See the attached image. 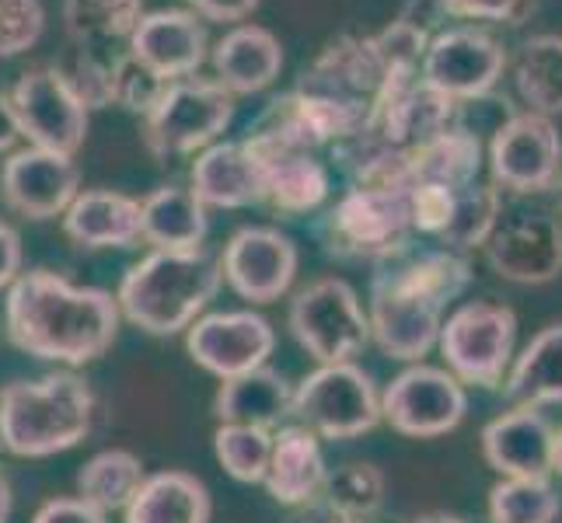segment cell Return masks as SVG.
<instances>
[{
	"mask_svg": "<svg viewBox=\"0 0 562 523\" xmlns=\"http://www.w3.org/2000/svg\"><path fill=\"white\" fill-rule=\"evenodd\" d=\"M120 325V304L109 289L77 286L53 269H29L8 286V339L35 360L85 366L109 353Z\"/></svg>",
	"mask_w": 562,
	"mask_h": 523,
	"instance_id": "cell-1",
	"label": "cell"
},
{
	"mask_svg": "<svg viewBox=\"0 0 562 523\" xmlns=\"http://www.w3.org/2000/svg\"><path fill=\"white\" fill-rule=\"evenodd\" d=\"M224 276L221 262L200 251H150L115 289L120 315L147 336H182L186 328L206 315L210 300L217 297Z\"/></svg>",
	"mask_w": 562,
	"mask_h": 523,
	"instance_id": "cell-2",
	"label": "cell"
},
{
	"mask_svg": "<svg viewBox=\"0 0 562 523\" xmlns=\"http://www.w3.org/2000/svg\"><path fill=\"white\" fill-rule=\"evenodd\" d=\"M94 425V391L74 371L0 387V447L14 457H53L74 451Z\"/></svg>",
	"mask_w": 562,
	"mask_h": 523,
	"instance_id": "cell-3",
	"label": "cell"
},
{
	"mask_svg": "<svg viewBox=\"0 0 562 523\" xmlns=\"http://www.w3.org/2000/svg\"><path fill=\"white\" fill-rule=\"evenodd\" d=\"M409 245L413 224L402 185L353 182L325 213V248L339 259L378 265Z\"/></svg>",
	"mask_w": 562,
	"mask_h": 523,
	"instance_id": "cell-4",
	"label": "cell"
},
{
	"mask_svg": "<svg viewBox=\"0 0 562 523\" xmlns=\"http://www.w3.org/2000/svg\"><path fill=\"white\" fill-rule=\"evenodd\" d=\"M517 345V315L507 304L469 300L443 318L437 349L443 371H451L464 387L499 391L510 371Z\"/></svg>",
	"mask_w": 562,
	"mask_h": 523,
	"instance_id": "cell-5",
	"label": "cell"
},
{
	"mask_svg": "<svg viewBox=\"0 0 562 523\" xmlns=\"http://www.w3.org/2000/svg\"><path fill=\"white\" fill-rule=\"evenodd\" d=\"M290 416L318 440H357L378 430L381 391L374 377L350 363H322L294 387Z\"/></svg>",
	"mask_w": 562,
	"mask_h": 523,
	"instance_id": "cell-6",
	"label": "cell"
},
{
	"mask_svg": "<svg viewBox=\"0 0 562 523\" xmlns=\"http://www.w3.org/2000/svg\"><path fill=\"white\" fill-rule=\"evenodd\" d=\"M235 120V94L213 77H182L144 115V144L154 158H182L206 150Z\"/></svg>",
	"mask_w": 562,
	"mask_h": 523,
	"instance_id": "cell-7",
	"label": "cell"
},
{
	"mask_svg": "<svg viewBox=\"0 0 562 523\" xmlns=\"http://www.w3.org/2000/svg\"><path fill=\"white\" fill-rule=\"evenodd\" d=\"M286 328L318 366L350 363L371 342V321L357 289L342 276H322L297 289L286 311Z\"/></svg>",
	"mask_w": 562,
	"mask_h": 523,
	"instance_id": "cell-8",
	"label": "cell"
},
{
	"mask_svg": "<svg viewBox=\"0 0 562 523\" xmlns=\"http://www.w3.org/2000/svg\"><path fill=\"white\" fill-rule=\"evenodd\" d=\"M8 94V109L18 137H25L29 147L67 154L74 158L88 140V109L56 67H35L18 77V84Z\"/></svg>",
	"mask_w": 562,
	"mask_h": 523,
	"instance_id": "cell-9",
	"label": "cell"
},
{
	"mask_svg": "<svg viewBox=\"0 0 562 523\" xmlns=\"http://www.w3.org/2000/svg\"><path fill=\"white\" fill-rule=\"evenodd\" d=\"M464 412H469L464 384L451 371L430 363H409L381 395V419L395 433L413 440H437L454 433Z\"/></svg>",
	"mask_w": 562,
	"mask_h": 523,
	"instance_id": "cell-10",
	"label": "cell"
},
{
	"mask_svg": "<svg viewBox=\"0 0 562 523\" xmlns=\"http://www.w3.org/2000/svg\"><path fill=\"white\" fill-rule=\"evenodd\" d=\"M507 67V53L486 29L458 25L437 32L426 43L419 77L458 105L486 99Z\"/></svg>",
	"mask_w": 562,
	"mask_h": 523,
	"instance_id": "cell-11",
	"label": "cell"
},
{
	"mask_svg": "<svg viewBox=\"0 0 562 523\" xmlns=\"http://www.w3.org/2000/svg\"><path fill=\"white\" fill-rule=\"evenodd\" d=\"M241 144L259 164L266 203H273L280 213H312L328 200L333 179H328V168L322 164L318 150L283 137L280 129L266 123L248 129Z\"/></svg>",
	"mask_w": 562,
	"mask_h": 523,
	"instance_id": "cell-12",
	"label": "cell"
},
{
	"mask_svg": "<svg viewBox=\"0 0 562 523\" xmlns=\"http://www.w3.org/2000/svg\"><path fill=\"white\" fill-rule=\"evenodd\" d=\"M562 168V137L549 115L514 112L490 140L493 185L531 196L555 185Z\"/></svg>",
	"mask_w": 562,
	"mask_h": 523,
	"instance_id": "cell-13",
	"label": "cell"
},
{
	"mask_svg": "<svg viewBox=\"0 0 562 523\" xmlns=\"http://www.w3.org/2000/svg\"><path fill=\"white\" fill-rule=\"evenodd\" d=\"M277 328L259 311H213L186 328V353L217 380L241 377L269 363Z\"/></svg>",
	"mask_w": 562,
	"mask_h": 523,
	"instance_id": "cell-14",
	"label": "cell"
},
{
	"mask_svg": "<svg viewBox=\"0 0 562 523\" xmlns=\"http://www.w3.org/2000/svg\"><path fill=\"white\" fill-rule=\"evenodd\" d=\"M221 276L248 304H277L297 276V245L280 227H241L221 251Z\"/></svg>",
	"mask_w": 562,
	"mask_h": 523,
	"instance_id": "cell-15",
	"label": "cell"
},
{
	"mask_svg": "<svg viewBox=\"0 0 562 523\" xmlns=\"http://www.w3.org/2000/svg\"><path fill=\"white\" fill-rule=\"evenodd\" d=\"M490 269L507 283L541 286L562 273V224L546 209H520L499 217L482 245Z\"/></svg>",
	"mask_w": 562,
	"mask_h": 523,
	"instance_id": "cell-16",
	"label": "cell"
},
{
	"mask_svg": "<svg viewBox=\"0 0 562 523\" xmlns=\"http://www.w3.org/2000/svg\"><path fill=\"white\" fill-rule=\"evenodd\" d=\"M81 192V171L74 158L53 150H11L4 168H0V196L8 209L29 220H53L64 217L74 196Z\"/></svg>",
	"mask_w": 562,
	"mask_h": 523,
	"instance_id": "cell-17",
	"label": "cell"
},
{
	"mask_svg": "<svg viewBox=\"0 0 562 523\" xmlns=\"http://www.w3.org/2000/svg\"><path fill=\"white\" fill-rule=\"evenodd\" d=\"M443 318H448V311H440L437 304L405 294V289L374 273L367 321H371V342L387 360L423 363V356H430L437 349Z\"/></svg>",
	"mask_w": 562,
	"mask_h": 523,
	"instance_id": "cell-18",
	"label": "cell"
},
{
	"mask_svg": "<svg viewBox=\"0 0 562 523\" xmlns=\"http://www.w3.org/2000/svg\"><path fill=\"white\" fill-rule=\"evenodd\" d=\"M482 457L499 478H552L555 425L541 409L510 405L482 425Z\"/></svg>",
	"mask_w": 562,
	"mask_h": 523,
	"instance_id": "cell-19",
	"label": "cell"
},
{
	"mask_svg": "<svg viewBox=\"0 0 562 523\" xmlns=\"http://www.w3.org/2000/svg\"><path fill=\"white\" fill-rule=\"evenodd\" d=\"M126 53L165 81H182L206 64V25L192 11H147L126 38Z\"/></svg>",
	"mask_w": 562,
	"mask_h": 523,
	"instance_id": "cell-20",
	"label": "cell"
},
{
	"mask_svg": "<svg viewBox=\"0 0 562 523\" xmlns=\"http://www.w3.org/2000/svg\"><path fill=\"white\" fill-rule=\"evenodd\" d=\"M328 464L322 454V440L307 425H280L273 430V451H269L262 486L269 499L286 510L315 502L325 489Z\"/></svg>",
	"mask_w": 562,
	"mask_h": 523,
	"instance_id": "cell-21",
	"label": "cell"
},
{
	"mask_svg": "<svg viewBox=\"0 0 562 523\" xmlns=\"http://www.w3.org/2000/svg\"><path fill=\"white\" fill-rule=\"evenodd\" d=\"M189 189L206 209H245L266 203L259 164L241 140L210 144L200 150L196 164L189 171Z\"/></svg>",
	"mask_w": 562,
	"mask_h": 523,
	"instance_id": "cell-22",
	"label": "cell"
},
{
	"mask_svg": "<svg viewBox=\"0 0 562 523\" xmlns=\"http://www.w3.org/2000/svg\"><path fill=\"white\" fill-rule=\"evenodd\" d=\"M64 235L88 251L140 245V200L112 189H81L64 213Z\"/></svg>",
	"mask_w": 562,
	"mask_h": 523,
	"instance_id": "cell-23",
	"label": "cell"
},
{
	"mask_svg": "<svg viewBox=\"0 0 562 523\" xmlns=\"http://www.w3.org/2000/svg\"><path fill=\"white\" fill-rule=\"evenodd\" d=\"M213 81L231 94H256L269 88L283 70L280 38L262 25H235L210 53Z\"/></svg>",
	"mask_w": 562,
	"mask_h": 523,
	"instance_id": "cell-24",
	"label": "cell"
},
{
	"mask_svg": "<svg viewBox=\"0 0 562 523\" xmlns=\"http://www.w3.org/2000/svg\"><path fill=\"white\" fill-rule=\"evenodd\" d=\"M290 401H294V384H290L273 366H259L241 377L221 380L213 395V416L231 425H259V430H280L290 419Z\"/></svg>",
	"mask_w": 562,
	"mask_h": 523,
	"instance_id": "cell-25",
	"label": "cell"
},
{
	"mask_svg": "<svg viewBox=\"0 0 562 523\" xmlns=\"http://www.w3.org/2000/svg\"><path fill=\"white\" fill-rule=\"evenodd\" d=\"M206 230V206L186 185H158L140 200V241L154 251H200Z\"/></svg>",
	"mask_w": 562,
	"mask_h": 523,
	"instance_id": "cell-26",
	"label": "cell"
},
{
	"mask_svg": "<svg viewBox=\"0 0 562 523\" xmlns=\"http://www.w3.org/2000/svg\"><path fill=\"white\" fill-rule=\"evenodd\" d=\"M482 171V140L461 123L440 133L430 144L416 147L398 168V185H416V182H437L451 189H469L479 182Z\"/></svg>",
	"mask_w": 562,
	"mask_h": 523,
	"instance_id": "cell-27",
	"label": "cell"
},
{
	"mask_svg": "<svg viewBox=\"0 0 562 523\" xmlns=\"http://www.w3.org/2000/svg\"><path fill=\"white\" fill-rule=\"evenodd\" d=\"M510 405H546L562 401V325H549L510 360V371L499 384Z\"/></svg>",
	"mask_w": 562,
	"mask_h": 523,
	"instance_id": "cell-28",
	"label": "cell"
},
{
	"mask_svg": "<svg viewBox=\"0 0 562 523\" xmlns=\"http://www.w3.org/2000/svg\"><path fill=\"white\" fill-rule=\"evenodd\" d=\"M210 489L189 471L147 475L123 510V523H210Z\"/></svg>",
	"mask_w": 562,
	"mask_h": 523,
	"instance_id": "cell-29",
	"label": "cell"
},
{
	"mask_svg": "<svg viewBox=\"0 0 562 523\" xmlns=\"http://www.w3.org/2000/svg\"><path fill=\"white\" fill-rule=\"evenodd\" d=\"M144 478L147 468L137 454L123 447H109L88 457L85 468L77 471V496L91 502L94 510H102L105 516L123 513L130 507V499L140 492Z\"/></svg>",
	"mask_w": 562,
	"mask_h": 523,
	"instance_id": "cell-30",
	"label": "cell"
},
{
	"mask_svg": "<svg viewBox=\"0 0 562 523\" xmlns=\"http://www.w3.org/2000/svg\"><path fill=\"white\" fill-rule=\"evenodd\" d=\"M514 81L528 112L559 115L562 112V38L559 35H535L517 53Z\"/></svg>",
	"mask_w": 562,
	"mask_h": 523,
	"instance_id": "cell-31",
	"label": "cell"
},
{
	"mask_svg": "<svg viewBox=\"0 0 562 523\" xmlns=\"http://www.w3.org/2000/svg\"><path fill=\"white\" fill-rule=\"evenodd\" d=\"M144 18V0H64V25L70 43L109 49L130 38Z\"/></svg>",
	"mask_w": 562,
	"mask_h": 523,
	"instance_id": "cell-32",
	"label": "cell"
},
{
	"mask_svg": "<svg viewBox=\"0 0 562 523\" xmlns=\"http://www.w3.org/2000/svg\"><path fill=\"white\" fill-rule=\"evenodd\" d=\"M562 499L549 478H499L490 489V523H555Z\"/></svg>",
	"mask_w": 562,
	"mask_h": 523,
	"instance_id": "cell-33",
	"label": "cell"
},
{
	"mask_svg": "<svg viewBox=\"0 0 562 523\" xmlns=\"http://www.w3.org/2000/svg\"><path fill=\"white\" fill-rule=\"evenodd\" d=\"M384 492H387V481L378 464L350 461V464H339L336 471H328L318 499H325L328 507H336L339 513L353 520H371L384 507Z\"/></svg>",
	"mask_w": 562,
	"mask_h": 523,
	"instance_id": "cell-34",
	"label": "cell"
},
{
	"mask_svg": "<svg viewBox=\"0 0 562 523\" xmlns=\"http://www.w3.org/2000/svg\"><path fill=\"white\" fill-rule=\"evenodd\" d=\"M503 217V192L496 185L486 182H475L469 185L458 196V209H454V220L451 227L443 230L440 248H451V251H472L482 248L486 238L493 235L496 220Z\"/></svg>",
	"mask_w": 562,
	"mask_h": 523,
	"instance_id": "cell-35",
	"label": "cell"
},
{
	"mask_svg": "<svg viewBox=\"0 0 562 523\" xmlns=\"http://www.w3.org/2000/svg\"><path fill=\"white\" fill-rule=\"evenodd\" d=\"M269 451H273V433L259 430V425L221 422L213 433V454H217L221 468L241 486H259L266 478Z\"/></svg>",
	"mask_w": 562,
	"mask_h": 523,
	"instance_id": "cell-36",
	"label": "cell"
},
{
	"mask_svg": "<svg viewBox=\"0 0 562 523\" xmlns=\"http://www.w3.org/2000/svg\"><path fill=\"white\" fill-rule=\"evenodd\" d=\"M120 60V53L112 49H94V46H77L70 43L67 53L56 60V73L64 77L67 88L85 102V109H105L112 105V67Z\"/></svg>",
	"mask_w": 562,
	"mask_h": 523,
	"instance_id": "cell-37",
	"label": "cell"
},
{
	"mask_svg": "<svg viewBox=\"0 0 562 523\" xmlns=\"http://www.w3.org/2000/svg\"><path fill=\"white\" fill-rule=\"evenodd\" d=\"M168 84L171 81L158 77L140 60H133L130 53H120V60L112 67V105H120L133 115H147L154 105H158Z\"/></svg>",
	"mask_w": 562,
	"mask_h": 523,
	"instance_id": "cell-38",
	"label": "cell"
},
{
	"mask_svg": "<svg viewBox=\"0 0 562 523\" xmlns=\"http://www.w3.org/2000/svg\"><path fill=\"white\" fill-rule=\"evenodd\" d=\"M46 32L43 0H0V60L29 53Z\"/></svg>",
	"mask_w": 562,
	"mask_h": 523,
	"instance_id": "cell-39",
	"label": "cell"
},
{
	"mask_svg": "<svg viewBox=\"0 0 562 523\" xmlns=\"http://www.w3.org/2000/svg\"><path fill=\"white\" fill-rule=\"evenodd\" d=\"M448 18H469V22H514L528 11L531 0H437Z\"/></svg>",
	"mask_w": 562,
	"mask_h": 523,
	"instance_id": "cell-40",
	"label": "cell"
},
{
	"mask_svg": "<svg viewBox=\"0 0 562 523\" xmlns=\"http://www.w3.org/2000/svg\"><path fill=\"white\" fill-rule=\"evenodd\" d=\"M32 523H109V516L81 496H56L35 510Z\"/></svg>",
	"mask_w": 562,
	"mask_h": 523,
	"instance_id": "cell-41",
	"label": "cell"
},
{
	"mask_svg": "<svg viewBox=\"0 0 562 523\" xmlns=\"http://www.w3.org/2000/svg\"><path fill=\"white\" fill-rule=\"evenodd\" d=\"M189 8L196 18H206V22L235 25L259 8V0H189Z\"/></svg>",
	"mask_w": 562,
	"mask_h": 523,
	"instance_id": "cell-42",
	"label": "cell"
},
{
	"mask_svg": "<svg viewBox=\"0 0 562 523\" xmlns=\"http://www.w3.org/2000/svg\"><path fill=\"white\" fill-rule=\"evenodd\" d=\"M25 251H22V235L8 224L0 220V289H8L18 276L25 273Z\"/></svg>",
	"mask_w": 562,
	"mask_h": 523,
	"instance_id": "cell-43",
	"label": "cell"
},
{
	"mask_svg": "<svg viewBox=\"0 0 562 523\" xmlns=\"http://www.w3.org/2000/svg\"><path fill=\"white\" fill-rule=\"evenodd\" d=\"M286 523H360L353 516L339 513L336 507H328L325 499H315V502H304L294 513L286 516Z\"/></svg>",
	"mask_w": 562,
	"mask_h": 523,
	"instance_id": "cell-44",
	"label": "cell"
},
{
	"mask_svg": "<svg viewBox=\"0 0 562 523\" xmlns=\"http://www.w3.org/2000/svg\"><path fill=\"white\" fill-rule=\"evenodd\" d=\"M18 140V129L11 120V109H8V94H0V154H8Z\"/></svg>",
	"mask_w": 562,
	"mask_h": 523,
	"instance_id": "cell-45",
	"label": "cell"
},
{
	"mask_svg": "<svg viewBox=\"0 0 562 523\" xmlns=\"http://www.w3.org/2000/svg\"><path fill=\"white\" fill-rule=\"evenodd\" d=\"M11 510H14V489H11V478L0 471V523L11 520Z\"/></svg>",
	"mask_w": 562,
	"mask_h": 523,
	"instance_id": "cell-46",
	"label": "cell"
},
{
	"mask_svg": "<svg viewBox=\"0 0 562 523\" xmlns=\"http://www.w3.org/2000/svg\"><path fill=\"white\" fill-rule=\"evenodd\" d=\"M413 523H472V520H464V516H454V513H426Z\"/></svg>",
	"mask_w": 562,
	"mask_h": 523,
	"instance_id": "cell-47",
	"label": "cell"
},
{
	"mask_svg": "<svg viewBox=\"0 0 562 523\" xmlns=\"http://www.w3.org/2000/svg\"><path fill=\"white\" fill-rule=\"evenodd\" d=\"M552 475L562 478V425L555 430V457H552Z\"/></svg>",
	"mask_w": 562,
	"mask_h": 523,
	"instance_id": "cell-48",
	"label": "cell"
}]
</instances>
